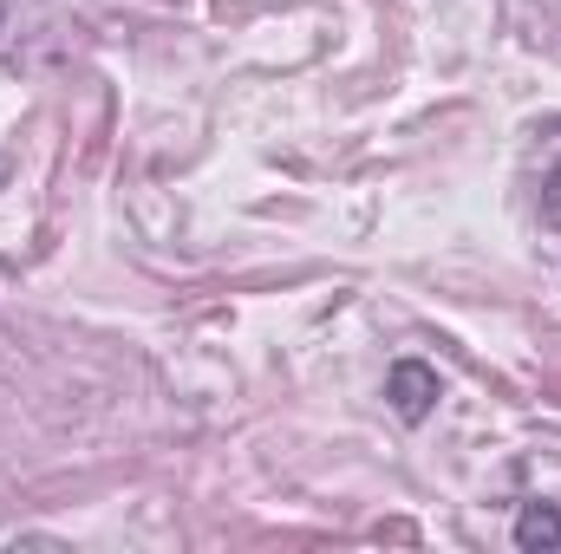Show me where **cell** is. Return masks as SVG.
Instances as JSON below:
<instances>
[{
    "label": "cell",
    "mask_w": 561,
    "mask_h": 554,
    "mask_svg": "<svg viewBox=\"0 0 561 554\" xmlns=\"http://www.w3.org/2000/svg\"><path fill=\"white\" fill-rule=\"evenodd\" d=\"M437 392H444V385H437V372H431L424 359H399V366L386 372V405L405 417V424H424V417L437 412Z\"/></svg>",
    "instance_id": "obj_1"
},
{
    "label": "cell",
    "mask_w": 561,
    "mask_h": 554,
    "mask_svg": "<svg viewBox=\"0 0 561 554\" xmlns=\"http://www.w3.org/2000/svg\"><path fill=\"white\" fill-rule=\"evenodd\" d=\"M516 549H561V509L556 503H523L516 509Z\"/></svg>",
    "instance_id": "obj_2"
},
{
    "label": "cell",
    "mask_w": 561,
    "mask_h": 554,
    "mask_svg": "<svg viewBox=\"0 0 561 554\" xmlns=\"http://www.w3.org/2000/svg\"><path fill=\"white\" fill-rule=\"evenodd\" d=\"M542 222H549V229H561V163L542 176Z\"/></svg>",
    "instance_id": "obj_3"
}]
</instances>
